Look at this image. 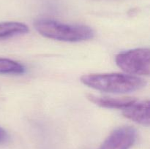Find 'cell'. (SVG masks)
<instances>
[{
  "label": "cell",
  "instance_id": "cell-1",
  "mask_svg": "<svg viewBox=\"0 0 150 149\" xmlns=\"http://www.w3.org/2000/svg\"><path fill=\"white\" fill-rule=\"evenodd\" d=\"M82 83L96 90L111 93H125L144 87L146 82L137 76L121 73L84 74Z\"/></svg>",
  "mask_w": 150,
  "mask_h": 149
},
{
  "label": "cell",
  "instance_id": "cell-2",
  "mask_svg": "<svg viewBox=\"0 0 150 149\" xmlns=\"http://www.w3.org/2000/svg\"><path fill=\"white\" fill-rule=\"evenodd\" d=\"M34 26L38 33L45 37L64 42H81L92 39L95 35L89 26L67 24L52 19H38Z\"/></svg>",
  "mask_w": 150,
  "mask_h": 149
},
{
  "label": "cell",
  "instance_id": "cell-3",
  "mask_svg": "<svg viewBox=\"0 0 150 149\" xmlns=\"http://www.w3.org/2000/svg\"><path fill=\"white\" fill-rule=\"evenodd\" d=\"M150 53L146 48H136L120 53L115 61L121 70L130 74L149 75Z\"/></svg>",
  "mask_w": 150,
  "mask_h": 149
},
{
  "label": "cell",
  "instance_id": "cell-4",
  "mask_svg": "<svg viewBox=\"0 0 150 149\" xmlns=\"http://www.w3.org/2000/svg\"><path fill=\"white\" fill-rule=\"evenodd\" d=\"M137 131L132 127H122L114 130L99 149H130L136 143Z\"/></svg>",
  "mask_w": 150,
  "mask_h": 149
},
{
  "label": "cell",
  "instance_id": "cell-5",
  "mask_svg": "<svg viewBox=\"0 0 150 149\" xmlns=\"http://www.w3.org/2000/svg\"><path fill=\"white\" fill-rule=\"evenodd\" d=\"M149 101H136L126 109L122 114L125 118L143 126L149 125Z\"/></svg>",
  "mask_w": 150,
  "mask_h": 149
},
{
  "label": "cell",
  "instance_id": "cell-6",
  "mask_svg": "<svg viewBox=\"0 0 150 149\" xmlns=\"http://www.w3.org/2000/svg\"><path fill=\"white\" fill-rule=\"evenodd\" d=\"M87 98L95 105L102 108L120 109L122 110L137 101V99L133 97L114 98L108 96H98L93 94L87 95Z\"/></svg>",
  "mask_w": 150,
  "mask_h": 149
},
{
  "label": "cell",
  "instance_id": "cell-7",
  "mask_svg": "<svg viewBox=\"0 0 150 149\" xmlns=\"http://www.w3.org/2000/svg\"><path fill=\"white\" fill-rule=\"evenodd\" d=\"M29 27L23 23L16 21L0 22V39L12 37L28 33Z\"/></svg>",
  "mask_w": 150,
  "mask_h": 149
},
{
  "label": "cell",
  "instance_id": "cell-8",
  "mask_svg": "<svg viewBox=\"0 0 150 149\" xmlns=\"http://www.w3.org/2000/svg\"><path fill=\"white\" fill-rule=\"evenodd\" d=\"M26 72V68L19 62L10 58H0V74H22Z\"/></svg>",
  "mask_w": 150,
  "mask_h": 149
},
{
  "label": "cell",
  "instance_id": "cell-9",
  "mask_svg": "<svg viewBox=\"0 0 150 149\" xmlns=\"http://www.w3.org/2000/svg\"><path fill=\"white\" fill-rule=\"evenodd\" d=\"M8 134L7 131L0 127V144L5 143L8 140Z\"/></svg>",
  "mask_w": 150,
  "mask_h": 149
}]
</instances>
